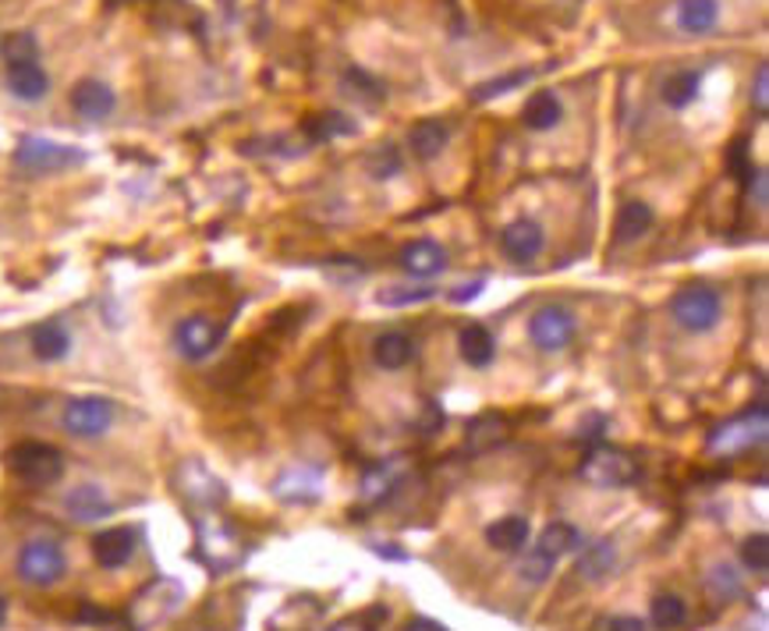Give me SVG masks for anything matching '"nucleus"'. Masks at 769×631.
<instances>
[{"mask_svg":"<svg viewBox=\"0 0 769 631\" xmlns=\"http://www.w3.org/2000/svg\"><path fill=\"white\" fill-rule=\"evenodd\" d=\"M196 553H199V561L209 571L224 575V571H235L245 561V543H241V535L220 519V514L206 511L203 519H199Z\"/></svg>","mask_w":769,"mask_h":631,"instance_id":"nucleus-1","label":"nucleus"},{"mask_svg":"<svg viewBox=\"0 0 769 631\" xmlns=\"http://www.w3.org/2000/svg\"><path fill=\"white\" fill-rule=\"evenodd\" d=\"M8 469L29 486H53L65 475V454L40 440H26L8 451Z\"/></svg>","mask_w":769,"mask_h":631,"instance_id":"nucleus-2","label":"nucleus"},{"mask_svg":"<svg viewBox=\"0 0 769 631\" xmlns=\"http://www.w3.org/2000/svg\"><path fill=\"white\" fill-rule=\"evenodd\" d=\"M670 316L678 319V327H684L691 334H706L720 323L723 302H720L717 288H706V284H684V288L670 298Z\"/></svg>","mask_w":769,"mask_h":631,"instance_id":"nucleus-3","label":"nucleus"},{"mask_svg":"<svg viewBox=\"0 0 769 631\" xmlns=\"http://www.w3.org/2000/svg\"><path fill=\"white\" fill-rule=\"evenodd\" d=\"M185 600V589L178 582H170V579H157V582H149L146 589L136 592V600L128 603V624L136 628V631H146V628H157L164 624L175 610L181 607Z\"/></svg>","mask_w":769,"mask_h":631,"instance_id":"nucleus-4","label":"nucleus"},{"mask_svg":"<svg viewBox=\"0 0 769 631\" xmlns=\"http://www.w3.org/2000/svg\"><path fill=\"white\" fill-rule=\"evenodd\" d=\"M582 480L595 490H624L639 480V462L621 447H592L582 462Z\"/></svg>","mask_w":769,"mask_h":631,"instance_id":"nucleus-5","label":"nucleus"},{"mask_svg":"<svg viewBox=\"0 0 769 631\" xmlns=\"http://www.w3.org/2000/svg\"><path fill=\"white\" fill-rule=\"evenodd\" d=\"M65 571H68V558L53 540H29L22 553H18V579L26 585L47 589L53 582H61Z\"/></svg>","mask_w":769,"mask_h":631,"instance_id":"nucleus-6","label":"nucleus"},{"mask_svg":"<svg viewBox=\"0 0 769 631\" xmlns=\"http://www.w3.org/2000/svg\"><path fill=\"white\" fill-rule=\"evenodd\" d=\"M766 430H769V412L766 405L759 401L756 412H748V415H738V418H730V423L717 426L713 433H709V451L713 454H741L748 447H759L762 440H766Z\"/></svg>","mask_w":769,"mask_h":631,"instance_id":"nucleus-7","label":"nucleus"},{"mask_svg":"<svg viewBox=\"0 0 769 631\" xmlns=\"http://www.w3.org/2000/svg\"><path fill=\"white\" fill-rule=\"evenodd\" d=\"M14 164L22 170H29V175H53V170L82 164V152L71 149V146H61V142L40 139V136H29V139L18 142Z\"/></svg>","mask_w":769,"mask_h":631,"instance_id":"nucleus-8","label":"nucleus"},{"mask_svg":"<svg viewBox=\"0 0 769 631\" xmlns=\"http://www.w3.org/2000/svg\"><path fill=\"white\" fill-rule=\"evenodd\" d=\"M220 341H224V327L217 319L203 316V313L185 316L175 327V348L188 362H203L206 355H214L220 348Z\"/></svg>","mask_w":769,"mask_h":631,"instance_id":"nucleus-9","label":"nucleus"},{"mask_svg":"<svg viewBox=\"0 0 769 631\" xmlns=\"http://www.w3.org/2000/svg\"><path fill=\"white\" fill-rule=\"evenodd\" d=\"M175 483H178V493L185 496V501L191 507H203V511H214L227 501V490L224 483L217 480L214 472H209L206 465L199 462H185L178 472H175Z\"/></svg>","mask_w":769,"mask_h":631,"instance_id":"nucleus-10","label":"nucleus"},{"mask_svg":"<svg viewBox=\"0 0 769 631\" xmlns=\"http://www.w3.org/2000/svg\"><path fill=\"white\" fill-rule=\"evenodd\" d=\"M114 423V405L107 397H75L65 408V430L79 440L103 436Z\"/></svg>","mask_w":769,"mask_h":631,"instance_id":"nucleus-11","label":"nucleus"},{"mask_svg":"<svg viewBox=\"0 0 769 631\" xmlns=\"http://www.w3.org/2000/svg\"><path fill=\"white\" fill-rule=\"evenodd\" d=\"M529 337H532L535 348L546 352V355L564 352L568 344L574 341V316L568 309H561V305H546V309H540L532 316Z\"/></svg>","mask_w":769,"mask_h":631,"instance_id":"nucleus-12","label":"nucleus"},{"mask_svg":"<svg viewBox=\"0 0 769 631\" xmlns=\"http://www.w3.org/2000/svg\"><path fill=\"white\" fill-rule=\"evenodd\" d=\"M136 540H139L136 529H125V525H118V529H103V532L92 540V558H96V564L107 568V571L125 568L131 558H136Z\"/></svg>","mask_w":769,"mask_h":631,"instance_id":"nucleus-13","label":"nucleus"},{"mask_svg":"<svg viewBox=\"0 0 769 631\" xmlns=\"http://www.w3.org/2000/svg\"><path fill=\"white\" fill-rule=\"evenodd\" d=\"M118 107V97H114V89L96 82V79H82L79 86L71 89V110L79 114L86 121H103Z\"/></svg>","mask_w":769,"mask_h":631,"instance_id":"nucleus-14","label":"nucleus"},{"mask_svg":"<svg viewBox=\"0 0 769 631\" xmlns=\"http://www.w3.org/2000/svg\"><path fill=\"white\" fill-rule=\"evenodd\" d=\"M543 245H546V235H543V227L535 224V220H514L504 227V235H500V248L514 259V263H529L543 253Z\"/></svg>","mask_w":769,"mask_h":631,"instance_id":"nucleus-15","label":"nucleus"},{"mask_svg":"<svg viewBox=\"0 0 769 631\" xmlns=\"http://www.w3.org/2000/svg\"><path fill=\"white\" fill-rule=\"evenodd\" d=\"M507 436H511L507 418L496 415V412H486V415H479V418H472V423H469L465 447H469V454H490L500 444H507Z\"/></svg>","mask_w":769,"mask_h":631,"instance_id":"nucleus-16","label":"nucleus"},{"mask_svg":"<svg viewBox=\"0 0 769 631\" xmlns=\"http://www.w3.org/2000/svg\"><path fill=\"white\" fill-rule=\"evenodd\" d=\"M8 89L11 97L36 103L50 92V75L43 71L40 61H22V65H8Z\"/></svg>","mask_w":769,"mask_h":631,"instance_id":"nucleus-17","label":"nucleus"},{"mask_svg":"<svg viewBox=\"0 0 769 631\" xmlns=\"http://www.w3.org/2000/svg\"><path fill=\"white\" fill-rule=\"evenodd\" d=\"M65 511L71 514L75 522H100V519H107V514L114 511V504H110V496L103 493V486L82 483V486H75L65 496Z\"/></svg>","mask_w":769,"mask_h":631,"instance_id":"nucleus-18","label":"nucleus"},{"mask_svg":"<svg viewBox=\"0 0 769 631\" xmlns=\"http://www.w3.org/2000/svg\"><path fill=\"white\" fill-rule=\"evenodd\" d=\"M274 493L287 504H313V501H319V493H323V480H319L316 469H305V465L302 469H287L280 480L274 483Z\"/></svg>","mask_w":769,"mask_h":631,"instance_id":"nucleus-19","label":"nucleus"},{"mask_svg":"<svg viewBox=\"0 0 769 631\" xmlns=\"http://www.w3.org/2000/svg\"><path fill=\"white\" fill-rule=\"evenodd\" d=\"M29 344H32V355L40 362H61L71 352V334L65 331L61 319H47L40 327H32Z\"/></svg>","mask_w":769,"mask_h":631,"instance_id":"nucleus-20","label":"nucleus"},{"mask_svg":"<svg viewBox=\"0 0 769 631\" xmlns=\"http://www.w3.org/2000/svg\"><path fill=\"white\" fill-rule=\"evenodd\" d=\"M401 266H405L412 277H436L447 270V253L436 241H412L405 245V253H401Z\"/></svg>","mask_w":769,"mask_h":631,"instance_id":"nucleus-21","label":"nucleus"},{"mask_svg":"<svg viewBox=\"0 0 769 631\" xmlns=\"http://www.w3.org/2000/svg\"><path fill=\"white\" fill-rule=\"evenodd\" d=\"M373 358H376V366L379 369H405L408 362L415 358V341L408 334H401V331H391V334H379L376 344H373Z\"/></svg>","mask_w":769,"mask_h":631,"instance_id":"nucleus-22","label":"nucleus"},{"mask_svg":"<svg viewBox=\"0 0 769 631\" xmlns=\"http://www.w3.org/2000/svg\"><path fill=\"white\" fill-rule=\"evenodd\" d=\"M529 535H532L529 519H522V514H504V519H496L486 529V543L500 553H517V550H525Z\"/></svg>","mask_w":769,"mask_h":631,"instance_id":"nucleus-23","label":"nucleus"},{"mask_svg":"<svg viewBox=\"0 0 769 631\" xmlns=\"http://www.w3.org/2000/svg\"><path fill=\"white\" fill-rule=\"evenodd\" d=\"M457 348H461V358H465L472 369H486L496 358V341L483 323H469L457 337Z\"/></svg>","mask_w":769,"mask_h":631,"instance_id":"nucleus-24","label":"nucleus"},{"mask_svg":"<svg viewBox=\"0 0 769 631\" xmlns=\"http://www.w3.org/2000/svg\"><path fill=\"white\" fill-rule=\"evenodd\" d=\"M447 139H451V128L440 121V118H422L408 131V146H412V152H415L418 160L440 157V152H444V146H447Z\"/></svg>","mask_w":769,"mask_h":631,"instance_id":"nucleus-25","label":"nucleus"},{"mask_svg":"<svg viewBox=\"0 0 769 631\" xmlns=\"http://www.w3.org/2000/svg\"><path fill=\"white\" fill-rule=\"evenodd\" d=\"M720 0H681L678 4V29L688 36H702L717 26Z\"/></svg>","mask_w":769,"mask_h":631,"instance_id":"nucleus-26","label":"nucleus"},{"mask_svg":"<svg viewBox=\"0 0 769 631\" xmlns=\"http://www.w3.org/2000/svg\"><path fill=\"white\" fill-rule=\"evenodd\" d=\"M613 564H618V546H613V540H600V543H589L582 550L579 568L574 571H579V579H585V582H600L613 571Z\"/></svg>","mask_w":769,"mask_h":631,"instance_id":"nucleus-27","label":"nucleus"},{"mask_svg":"<svg viewBox=\"0 0 769 631\" xmlns=\"http://www.w3.org/2000/svg\"><path fill=\"white\" fill-rule=\"evenodd\" d=\"M579 546H582L579 529L568 525V522H553V525H546V529L540 532V540H535V546H532V550H540L543 558H550V561L556 564V561L564 558V553L579 550Z\"/></svg>","mask_w":769,"mask_h":631,"instance_id":"nucleus-28","label":"nucleus"},{"mask_svg":"<svg viewBox=\"0 0 769 631\" xmlns=\"http://www.w3.org/2000/svg\"><path fill=\"white\" fill-rule=\"evenodd\" d=\"M397 480H401V469L394 462L369 469V472L362 475V490H358L362 493V504L376 507L383 501H391V493L397 490Z\"/></svg>","mask_w":769,"mask_h":631,"instance_id":"nucleus-29","label":"nucleus"},{"mask_svg":"<svg viewBox=\"0 0 769 631\" xmlns=\"http://www.w3.org/2000/svg\"><path fill=\"white\" fill-rule=\"evenodd\" d=\"M561 118H564V107L550 89L535 92V97L525 103V114H522L525 128H532V131H550V128L561 125Z\"/></svg>","mask_w":769,"mask_h":631,"instance_id":"nucleus-30","label":"nucleus"},{"mask_svg":"<svg viewBox=\"0 0 769 631\" xmlns=\"http://www.w3.org/2000/svg\"><path fill=\"white\" fill-rule=\"evenodd\" d=\"M652 227V206L642 203V199H628L621 206V214H618V241H634V238H642L645 231Z\"/></svg>","mask_w":769,"mask_h":631,"instance_id":"nucleus-31","label":"nucleus"},{"mask_svg":"<svg viewBox=\"0 0 769 631\" xmlns=\"http://www.w3.org/2000/svg\"><path fill=\"white\" fill-rule=\"evenodd\" d=\"M699 86H702V75H699V71H678V75H670V79L663 82V103L674 107V110H684L688 103H696Z\"/></svg>","mask_w":769,"mask_h":631,"instance_id":"nucleus-32","label":"nucleus"},{"mask_svg":"<svg viewBox=\"0 0 769 631\" xmlns=\"http://www.w3.org/2000/svg\"><path fill=\"white\" fill-rule=\"evenodd\" d=\"M649 621L652 628H660V631H674L688 621V607L681 597H674V592H660L657 600H652L649 607Z\"/></svg>","mask_w":769,"mask_h":631,"instance_id":"nucleus-33","label":"nucleus"},{"mask_svg":"<svg viewBox=\"0 0 769 631\" xmlns=\"http://www.w3.org/2000/svg\"><path fill=\"white\" fill-rule=\"evenodd\" d=\"M355 125L344 118V114H316V118L305 121V136L313 142H331L337 136H352Z\"/></svg>","mask_w":769,"mask_h":631,"instance_id":"nucleus-34","label":"nucleus"},{"mask_svg":"<svg viewBox=\"0 0 769 631\" xmlns=\"http://www.w3.org/2000/svg\"><path fill=\"white\" fill-rule=\"evenodd\" d=\"M0 57H4L8 65L36 61V57H40V43H36L32 32H11L4 36V43H0Z\"/></svg>","mask_w":769,"mask_h":631,"instance_id":"nucleus-35","label":"nucleus"},{"mask_svg":"<svg viewBox=\"0 0 769 631\" xmlns=\"http://www.w3.org/2000/svg\"><path fill=\"white\" fill-rule=\"evenodd\" d=\"M365 170H369L376 181H387V178H394L397 170H401V152L394 146L383 142V146L369 149V157H365Z\"/></svg>","mask_w":769,"mask_h":631,"instance_id":"nucleus-36","label":"nucleus"},{"mask_svg":"<svg viewBox=\"0 0 769 631\" xmlns=\"http://www.w3.org/2000/svg\"><path fill=\"white\" fill-rule=\"evenodd\" d=\"M741 564L752 571V575H766V568H769V540H766L762 532L748 535V540L741 543Z\"/></svg>","mask_w":769,"mask_h":631,"instance_id":"nucleus-37","label":"nucleus"},{"mask_svg":"<svg viewBox=\"0 0 769 631\" xmlns=\"http://www.w3.org/2000/svg\"><path fill=\"white\" fill-rule=\"evenodd\" d=\"M436 295V288L430 284H418V288H408V284H394V288H383L376 295L379 305H415V302H430Z\"/></svg>","mask_w":769,"mask_h":631,"instance_id":"nucleus-38","label":"nucleus"},{"mask_svg":"<svg viewBox=\"0 0 769 631\" xmlns=\"http://www.w3.org/2000/svg\"><path fill=\"white\" fill-rule=\"evenodd\" d=\"M532 75L535 71H514V75H507V79H493V82H483L475 89V100H490V97H504V92H511L514 86H525V82H532Z\"/></svg>","mask_w":769,"mask_h":631,"instance_id":"nucleus-39","label":"nucleus"},{"mask_svg":"<svg viewBox=\"0 0 769 631\" xmlns=\"http://www.w3.org/2000/svg\"><path fill=\"white\" fill-rule=\"evenodd\" d=\"M344 82H348L352 89V97H358V100H369V103H376V100H383V86L376 82V79H369V75H365V71H348V75H344Z\"/></svg>","mask_w":769,"mask_h":631,"instance_id":"nucleus-40","label":"nucleus"},{"mask_svg":"<svg viewBox=\"0 0 769 631\" xmlns=\"http://www.w3.org/2000/svg\"><path fill=\"white\" fill-rule=\"evenodd\" d=\"M517 571H522V579H525V582L540 585V582H546V575L553 571V561H550V558H543L540 550H529V553H525V561H522V568H517Z\"/></svg>","mask_w":769,"mask_h":631,"instance_id":"nucleus-41","label":"nucleus"},{"mask_svg":"<svg viewBox=\"0 0 769 631\" xmlns=\"http://www.w3.org/2000/svg\"><path fill=\"white\" fill-rule=\"evenodd\" d=\"M752 107L759 118H769V65L762 61L756 68V82H752Z\"/></svg>","mask_w":769,"mask_h":631,"instance_id":"nucleus-42","label":"nucleus"},{"mask_svg":"<svg viewBox=\"0 0 769 631\" xmlns=\"http://www.w3.org/2000/svg\"><path fill=\"white\" fill-rule=\"evenodd\" d=\"M709 589H713L720 600H730V597H738V592H741V582H738L735 571L723 564V568L713 571V575H709Z\"/></svg>","mask_w":769,"mask_h":631,"instance_id":"nucleus-43","label":"nucleus"},{"mask_svg":"<svg viewBox=\"0 0 769 631\" xmlns=\"http://www.w3.org/2000/svg\"><path fill=\"white\" fill-rule=\"evenodd\" d=\"M748 193H752L759 209L769 206V178L762 175V170H752V178H748Z\"/></svg>","mask_w":769,"mask_h":631,"instance_id":"nucleus-44","label":"nucleus"},{"mask_svg":"<svg viewBox=\"0 0 769 631\" xmlns=\"http://www.w3.org/2000/svg\"><path fill=\"white\" fill-rule=\"evenodd\" d=\"M600 631H645V624H642L639 618L618 614V618H607V621H600Z\"/></svg>","mask_w":769,"mask_h":631,"instance_id":"nucleus-45","label":"nucleus"},{"mask_svg":"<svg viewBox=\"0 0 769 631\" xmlns=\"http://www.w3.org/2000/svg\"><path fill=\"white\" fill-rule=\"evenodd\" d=\"M730 167H735V175H738L741 181L752 178V164L745 160V142H735V149H730Z\"/></svg>","mask_w":769,"mask_h":631,"instance_id":"nucleus-46","label":"nucleus"},{"mask_svg":"<svg viewBox=\"0 0 769 631\" xmlns=\"http://www.w3.org/2000/svg\"><path fill=\"white\" fill-rule=\"evenodd\" d=\"M331 631H376V628H373L369 618H344V621H337Z\"/></svg>","mask_w":769,"mask_h":631,"instance_id":"nucleus-47","label":"nucleus"},{"mask_svg":"<svg viewBox=\"0 0 769 631\" xmlns=\"http://www.w3.org/2000/svg\"><path fill=\"white\" fill-rule=\"evenodd\" d=\"M479 292H483V280H472V284H461L451 298L454 302H472V298H479Z\"/></svg>","mask_w":769,"mask_h":631,"instance_id":"nucleus-48","label":"nucleus"},{"mask_svg":"<svg viewBox=\"0 0 769 631\" xmlns=\"http://www.w3.org/2000/svg\"><path fill=\"white\" fill-rule=\"evenodd\" d=\"M405 631H447V628H440V624L430 621V618H412V621L405 624Z\"/></svg>","mask_w":769,"mask_h":631,"instance_id":"nucleus-49","label":"nucleus"},{"mask_svg":"<svg viewBox=\"0 0 769 631\" xmlns=\"http://www.w3.org/2000/svg\"><path fill=\"white\" fill-rule=\"evenodd\" d=\"M4 621H8V600L0 597V628H4Z\"/></svg>","mask_w":769,"mask_h":631,"instance_id":"nucleus-50","label":"nucleus"}]
</instances>
